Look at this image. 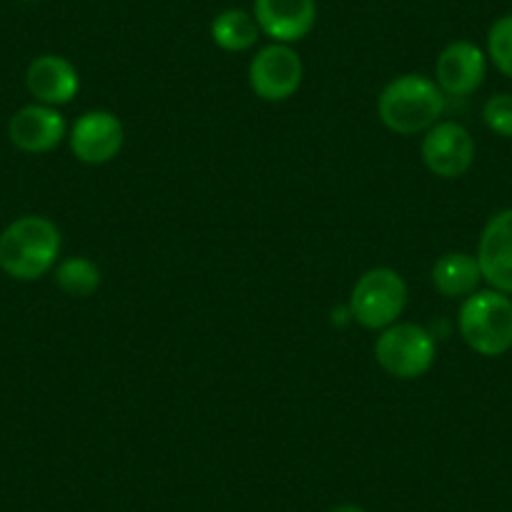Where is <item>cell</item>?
Returning <instances> with one entry per match:
<instances>
[{
  "mask_svg": "<svg viewBox=\"0 0 512 512\" xmlns=\"http://www.w3.org/2000/svg\"><path fill=\"white\" fill-rule=\"evenodd\" d=\"M61 254V231L46 216H21L0 234V269L18 282L46 277Z\"/></svg>",
  "mask_w": 512,
  "mask_h": 512,
  "instance_id": "cell-1",
  "label": "cell"
},
{
  "mask_svg": "<svg viewBox=\"0 0 512 512\" xmlns=\"http://www.w3.org/2000/svg\"><path fill=\"white\" fill-rule=\"evenodd\" d=\"M445 93L432 78L405 73L382 88L377 111L382 123L400 136L430 131L445 113Z\"/></svg>",
  "mask_w": 512,
  "mask_h": 512,
  "instance_id": "cell-2",
  "label": "cell"
},
{
  "mask_svg": "<svg viewBox=\"0 0 512 512\" xmlns=\"http://www.w3.org/2000/svg\"><path fill=\"white\" fill-rule=\"evenodd\" d=\"M457 324L467 347L482 357H502L512 349V299L497 289L470 294Z\"/></svg>",
  "mask_w": 512,
  "mask_h": 512,
  "instance_id": "cell-3",
  "label": "cell"
},
{
  "mask_svg": "<svg viewBox=\"0 0 512 512\" xmlns=\"http://www.w3.org/2000/svg\"><path fill=\"white\" fill-rule=\"evenodd\" d=\"M407 304V284L395 269L377 267L357 279L349 297V314L364 329H387Z\"/></svg>",
  "mask_w": 512,
  "mask_h": 512,
  "instance_id": "cell-4",
  "label": "cell"
},
{
  "mask_svg": "<svg viewBox=\"0 0 512 512\" xmlns=\"http://www.w3.org/2000/svg\"><path fill=\"white\" fill-rule=\"evenodd\" d=\"M435 352V337L425 327L412 322L392 324V327L382 329V334L374 342L377 364L397 379H417L430 372Z\"/></svg>",
  "mask_w": 512,
  "mask_h": 512,
  "instance_id": "cell-5",
  "label": "cell"
},
{
  "mask_svg": "<svg viewBox=\"0 0 512 512\" xmlns=\"http://www.w3.org/2000/svg\"><path fill=\"white\" fill-rule=\"evenodd\" d=\"M302 58L287 43L264 46L249 63V86L262 101L279 103L292 98L302 86Z\"/></svg>",
  "mask_w": 512,
  "mask_h": 512,
  "instance_id": "cell-6",
  "label": "cell"
},
{
  "mask_svg": "<svg viewBox=\"0 0 512 512\" xmlns=\"http://www.w3.org/2000/svg\"><path fill=\"white\" fill-rule=\"evenodd\" d=\"M422 161L440 179H460L475 161V139L462 123L437 121L425 131Z\"/></svg>",
  "mask_w": 512,
  "mask_h": 512,
  "instance_id": "cell-7",
  "label": "cell"
},
{
  "mask_svg": "<svg viewBox=\"0 0 512 512\" xmlns=\"http://www.w3.org/2000/svg\"><path fill=\"white\" fill-rule=\"evenodd\" d=\"M68 141L73 156L83 164H108L123 149V123L111 111H88L73 123Z\"/></svg>",
  "mask_w": 512,
  "mask_h": 512,
  "instance_id": "cell-8",
  "label": "cell"
},
{
  "mask_svg": "<svg viewBox=\"0 0 512 512\" xmlns=\"http://www.w3.org/2000/svg\"><path fill=\"white\" fill-rule=\"evenodd\" d=\"M477 264L482 282L490 289L512 294V209H502L492 216L480 234L477 244Z\"/></svg>",
  "mask_w": 512,
  "mask_h": 512,
  "instance_id": "cell-9",
  "label": "cell"
},
{
  "mask_svg": "<svg viewBox=\"0 0 512 512\" xmlns=\"http://www.w3.org/2000/svg\"><path fill=\"white\" fill-rule=\"evenodd\" d=\"M256 26L274 43H297L317 26V0H254Z\"/></svg>",
  "mask_w": 512,
  "mask_h": 512,
  "instance_id": "cell-10",
  "label": "cell"
},
{
  "mask_svg": "<svg viewBox=\"0 0 512 512\" xmlns=\"http://www.w3.org/2000/svg\"><path fill=\"white\" fill-rule=\"evenodd\" d=\"M485 73V51L472 41L450 43L435 63V83L445 96H470L482 86Z\"/></svg>",
  "mask_w": 512,
  "mask_h": 512,
  "instance_id": "cell-11",
  "label": "cell"
},
{
  "mask_svg": "<svg viewBox=\"0 0 512 512\" xmlns=\"http://www.w3.org/2000/svg\"><path fill=\"white\" fill-rule=\"evenodd\" d=\"M8 136L13 146L26 154H46L66 139V118L58 108L31 103L13 113L8 121Z\"/></svg>",
  "mask_w": 512,
  "mask_h": 512,
  "instance_id": "cell-12",
  "label": "cell"
},
{
  "mask_svg": "<svg viewBox=\"0 0 512 512\" xmlns=\"http://www.w3.org/2000/svg\"><path fill=\"white\" fill-rule=\"evenodd\" d=\"M26 86L38 103L58 108L76 98L81 78H78L76 66L68 58L46 53V56H38L36 61H31L26 71Z\"/></svg>",
  "mask_w": 512,
  "mask_h": 512,
  "instance_id": "cell-13",
  "label": "cell"
},
{
  "mask_svg": "<svg viewBox=\"0 0 512 512\" xmlns=\"http://www.w3.org/2000/svg\"><path fill=\"white\" fill-rule=\"evenodd\" d=\"M480 282L482 272L477 256L465 254V251H447L432 267V284L447 299H467L477 292Z\"/></svg>",
  "mask_w": 512,
  "mask_h": 512,
  "instance_id": "cell-14",
  "label": "cell"
},
{
  "mask_svg": "<svg viewBox=\"0 0 512 512\" xmlns=\"http://www.w3.org/2000/svg\"><path fill=\"white\" fill-rule=\"evenodd\" d=\"M259 26L251 13L241 11V8H229V11L219 13L211 23V38L219 48L229 53L249 51L259 41Z\"/></svg>",
  "mask_w": 512,
  "mask_h": 512,
  "instance_id": "cell-15",
  "label": "cell"
},
{
  "mask_svg": "<svg viewBox=\"0 0 512 512\" xmlns=\"http://www.w3.org/2000/svg\"><path fill=\"white\" fill-rule=\"evenodd\" d=\"M56 284L71 297H88L101 287V269L83 256H71L56 267Z\"/></svg>",
  "mask_w": 512,
  "mask_h": 512,
  "instance_id": "cell-16",
  "label": "cell"
},
{
  "mask_svg": "<svg viewBox=\"0 0 512 512\" xmlns=\"http://www.w3.org/2000/svg\"><path fill=\"white\" fill-rule=\"evenodd\" d=\"M487 58L502 76L512 78V13L497 18L487 31Z\"/></svg>",
  "mask_w": 512,
  "mask_h": 512,
  "instance_id": "cell-17",
  "label": "cell"
},
{
  "mask_svg": "<svg viewBox=\"0 0 512 512\" xmlns=\"http://www.w3.org/2000/svg\"><path fill=\"white\" fill-rule=\"evenodd\" d=\"M482 121L492 134L512 139V93H495L482 108Z\"/></svg>",
  "mask_w": 512,
  "mask_h": 512,
  "instance_id": "cell-18",
  "label": "cell"
},
{
  "mask_svg": "<svg viewBox=\"0 0 512 512\" xmlns=\"http://www.w3.org/2000/svg\"><path fill=\"white\" fill-rule=\"evenodd\" d=\"M329 512H367V510L359 505H354V502H342V505H334Z\"/></svg>",
  "mask_w": 512,
  "mask_h": 512,
  "instance_id": "cell-19",
  "label": "cell"
},
{
  "mask_svg": "<svg viewBox=\"0 0 512 512\" xmlns=\"http://www.w3.org/2000/svg\"><path fill=\"white\" fill-rule=\"evenodd\" d=\"M23 3H36V0H23Z\"/></svg>",
  "mask_w": 512,
  "mask_h": 512,
  "instance_id": "cell-20",
  "label": "cell"
}]
</instances>
